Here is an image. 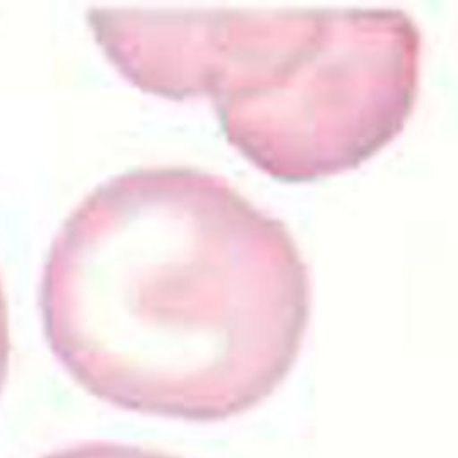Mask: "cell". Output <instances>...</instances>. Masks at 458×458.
<instances>
[{
	"mask_svg": "<svg viewBox=\"0 0 458 458\" xmlns=\"http://www.w3.org/2000/svg\"><path fill=\"white\" fill-rule=\"evenodd\" d=\"M43 328L84 390L149 416L218 420L289 375L310 321L291 232L220 179L140 168L95 189L52 242Z\"/></svg>",
	"mask_w": 458,
	"mask_h": 458,
	"instance_id": "obj_1",
	"label": "cell"
},
{
	"mask_svg": "<svg viewBox=\"0 0 458 458\" xmlns=\"http://www.w3.org/2000/svg\"><path fill=\"white\" fill-rule=\"evenodd\" d=\"M42 458H175L146 450L132 445H121V443H106V441H93L83 443L76 446H69L59 452H54L50 455Z\"/></svg>",
	"mask_w": 458,
	"mask_h": 458,
	"instance_id": "obj_3",
	"label": "cell"
},
{
	"mask_svg": "<svg viewBox=\"0 0 458 458\" xmlns=\"http://www.w3.org/2000/svg\"><path fill=\"white\" fill-rule=\"evenodd\" d=\"M127 81L209 98L232 145L271 177L314 181L371 158L416 104L422 38L395 9H89Z\"/></svg>",
	"mask_w": 458,
	"mask_h": 458,
	"instance_id": "obj_2",
	"label": "cell"
},
{
	"mask_svg": "<svg viewBox=\"0 0 458 458\" xmlns=\"http://www.w3.org/2000/svg\"><path fill=\"white\" fill-rule=\"evenodd\" d=\"M9 359H11V332H9V310L7 299L4 293V287L0 282V392L7 379L9 371Z\"/></svg>",
	"mask_w": 458,
	"mask_h": 458,
	"instance_id": "obj_4",
	"label": "cell"
}]
</instances>
